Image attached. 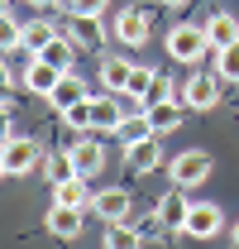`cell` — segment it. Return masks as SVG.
Segmentation results:
<instances>
[{
  "label": "cell",
  "mask_w": 239,
  "mask_h": 249,
  "mask_svg": "<svg viewBox=\"0 0 239 249\" xmlns=\"http://www.w3.org/2000/svg\"><path fill=\"white\" fill-rule=\"evenodd\" d=\"M139 240H144V235H139V230H129L124 220H115V225L105 230V245H110V249H129V245H139Z\"/></svg>",
  "instance_id": "cell-26"
},
{
  "label": "cell",
  "mask_w": 239,
  "mask_h": 249,
  "mask_svg": "<svg viewBox=\"0 0 239 249\" xmlns=\"http://www.w3.org/2000/svg\"><path fill=\"white\" fill-rule=\"evenodd\" d=\"M220 225H225V211H220L215 201H191L187 235H196V240H210V235H220Z\"/></svg>",
  "instance_id": "cell-5"
},
{
  "label": "cell",
  "mask_w": 239,
  "mask_h": 249,
  "mask_svg": "<svg viewBox=\"0 0 239 249\" xmlns=\"http://www.w3.org/2000/svg\"><path fill=\"white\" fill-rule=\"evenodd\" d=\"M149 134H158L149 120V110H139V115H124V124H120V144H139V139H149Z\"/></svg>",
  "instance_id": "cell-23"
},
{
  "label": "cell",
  "mask_w": 239,
  "mask_h": 249,
  "mask_svg": "<svg viewBox=\"0 0 239 249\" xmlns=\"http://www.w3.org/2000/svg\"><path fill=\"white\" fill-rule=\"evenodd\" d=\"M77 53H82V48H77V38H72V34H58L38 58H48L53 67H62V72H72V58H77Z\"/></svg>",
  "instance_id": "cell-20"
},
{
  "label": "cell",
  "mask_w": 239,
  "mask_h": 249,
  "mask_svg": "<svg viewBox=\"0 0 239 249\" xmlns=\"http://www.w3.org/2000/svg\"><path fill=\"white\" fill-rule=\"evenodd\" d=\"M24 5H43V10H48V5H62V0H24Z\"/></svg>",
  "instance_id": "cell-28"
},
{
  "label": "cell",
  "mask_w": 239,
  "mask_h": 249,
  "mask_svg": "<svg viewBox=\"0 0 239 249\" xmlns=\"http://www.w3.org/2000/svg\"><path fill=\"white\" fill-rule=\"evenodd\" d=\"M62 124H67L72 134H86V129H91V96H86V101H77L72 110H62Z\"/></svg>",
  "instance_id": "cell-25"
},
{
  "label": "cell",
  "mask_w": 239,
  "mask_h": 249,
  "mask_svg": "<svg viewBox=\"0 0 239 249\" xmlns=\"http://www.w3.org/2000/svg\"><path fill=\"white\" fill-rule=\"evenodd\" d=\"M105 5H110V0H67V10H72V15H101Z\"/></svg>",
  "instance_id": "cell-27"
},
{
  "label": "cell",
  "mask_w": 239,
  "mask_h": 249,
  "mask_svg": "<svg viewBox=\"0 0 239 249\" xmlns=\"http://www.w3.org/2000/svg\"><path fill=\"white\" fill-rule=\"evenodd\" d=\"M235 245H239V225H235Z\"/></svg>",
  "instance_id": "cell-30"
},
{
  "label": "cell",
  "mask_w": 239,
  "mask_h": 249,
  "mask_svg": "<svg viewBox=\"0 0 239 249\" xmlns=\"http://www.w3.org/2000/svg\"><path fill=\"white\" fill-rule=\"evenodd\" d=\"M206 53H215V48H210L206 24H177V29L168 34V58H172V62H187V67H196Z\"/></svg>",
  "instance_id": "cell-1"
},
{
  "label": "cell",
  "mask_w": 239,
  "mask_h": 249,
  "mask_svg": "<svg viewBox=\"0 0 239 249\" xmlns=\"http://www.w3.org/2000/svg\"><path fill=\"white\" fill-rule=\"evenodd\" d=\"M129 192L124 187H105V192H96V201H91V211L105 220V225H115V220H129Z\"/></svg>",
  "instance_id": "cell-6"
},
{
  "label": "cell",
  "mask_w": 239,
  "mask_h": 249,
  "mask_svg": "<svg viewBox=\"0 0 239 249\" xmlns=\"http://www.w3.org/2000/svg\"><path fill=\"white\" fill-rule=\"evenodd\" d=\"M115 38H120V43H129V48L149 43V15H144V10H120V19H115Z\"/></svg>",
  "instance_id": "cell-11"
},
{
  "label": "cell",
  "mask_w": 239,
  "mask_h": 249,
  "mask_svg": "<svg viewBox=\"0 0 239 249\" xmlns=\"http://www.w3.org/2000/svg\"><path fill=\"white\" fill-rule=\"evenodd\" d=\"M58 77H62V67H53L48 58H38V53H34V62L24 67V77H19V82H24L34 96H48L53 87H58Z\"/></svg>",
  "instance_id": "cell-7"
},
{
  "label": "cell",
  "mask_w": 239,
  "mask_h": 249,
  "mask_svg": "<svg viewBox=\"0 0 239 249\" xmlns=\"http://www.w3.org/2000/svg\"><path fill=\"white\" fill-rule=\"evenodd\" d=\"M67 149H72V158H77V173H82V178H96V173L105 168V149H101L96 139H86V134H82V139H72Z\"/></svg>",
  "instance_id": "cell-13"
},
{
  "label": "cell",
  "mask_w": 239,
  "mask_h": 249,
  "mask_svg": "<svg viewBox=\"0 0 239 249\" xmlns=\"http://www.w3.org/2000/svg\"><path fill=\"white\" fill-rule=\"evenodd\" d=\"M182 192H187V187L168 192V196H158V220H163V230H187V216H191V201H187Z\"/></svg>",
  "instance_id": "cell-8"
},
{
  "label": "cell",
  "mask_w": 239,
  "mask_h": 249,
  "mask_svg": "<svg viewBox=\"0 0 239 249\" xmlns=\"http://www.w3.org/2000/svg\"><path fill=\"white\" fill-rule=\"evenodd\" d=\"M43 101H48V106H53V110L62 115V110H72L77 101H86V87H82V77H77V72H62V77H58V87L43 96Z\"/></svg>",
  "instance_id": "cell-9"
},
{
  "label": "cell",
  "mask_w": 239,
  "mask_h": 249,
  "mask_svg": "<svg viewBox=\"0 0 239 249\" xmlns=\"http://www.w3.org/2000/svg\"><path fill=\"white\" fill-rule=\"evenodd\" d=\"M163 134H149V139H139V144H124V163L134 168V173H153L158 168V158H163V144H158Z\"/></svg>",
  "instance_id": "cell-10"
},
{
  "label": "cell",
  "mask_w": 239,
  "mask_h": 249,
  "mask_svg": "<svg viewBox=\"0 0 239 249\" xmlns=\"http://www.w3.org/2000/svg\"><path fill=\"white\" fill-rule=\"evenodd\" d=\"M182 101H187V110H210V106L220 101V72H215V77H206V72L187 77V82H182Z\"/></svg>",
  "instance_id": "cell-4"
},
{
  "label": "cell",
  "mask_w": 239,
  "mask_h": 249,
  "mask_svg": "<svg viewBox=\"0 0 239 249\" xmlns=\"http://www.w3.org/2000/svg\"><path fill=\"white\" fill-rule=\"evenodd\" d=\"M38 158H43L38 139H29V134H10V129H5V144H0V168H5V178H24V173H34Z\"/></svg>",
  "instance_id": "cell-2"
},
{
  "label": "cell",
  "mask_w": 239,
  "mask_h": 249,
  "mask_svg": "<svg viewBox=\"0 0 239 249\" xmlns=\"http://www.w3.org/2000/svg\"><path fill=\"white\" fill-rule=\"evenodd\" d=\"M91 178H82V173H77V178H67V182H53V201H62V206H82V211H86L91 201H96V192H91Z\"/></svg>",
  "instance_id": "cell-16"
},
{
  "label": "cell",
  "mask_w": 239,
  "mask_h": 249,
  "mask_svg": "<svg viewBox=\"0 0 239 249\" xmlns=\"http://www.w3.org/2000/svg\"><path fill=\"white\" fill-rule=\"evenodd\" d=\"M210 178V154H201V149H187V154L172 158V187H201Z\"/></svg>",
  "instance_id": "cell-3"
},
{
  "label": "cell",
  "mask_w": 239,
  "mask_h": 249,
  "mask_svg": "<svg viewBox=\"0 0 239 249\" xmlns=\"http://www.w3.org/2000/svg\"><path fill=\"white\" fill-rule=\"evenodd\" d=\"M206 34H210V48L239 43V19H235V15H225V10H215V15L206 19Z\"/></svg>",
  "instance_id": "cell-18"
},
{
  "label": "cell",
  "mask_w": 239,
  "mask_h": 249,
  "mask_svg": "<svg viewBox=\"0 0 239 249\" xmlns=\"http://www.w3.org/2000/svg\"><path fill=\"white\" fill-rule=\"evenodd\" d=\"M120 124H124V115H120V101H115V96H91V129H101V134H120Z\"/></svg>",
  "instance_id": "cell-12"
},
{
  "label": "cell",
  "mask_w": 239,
  "mask_h": 249,
  "mask_svg": "<svg viewBox=\"0 0 239 249\" xmlns=\"http://www.w3.org/2000/svg\"><path fill=\"white\" fill-rule=\"evenodd\" d=\"M72 38H77V48L86 53V48H101L105 43V29H101V15H72Z\"/></svg>",
  "instance_id": "cell-17"
},
{
  "label": "cell",
  "mask_w": 239,
  "mask_h": 249,
  "mask_svg": "<svg viewBox=\"0 0 239 249\" xmlns=\"http://www.w3.org/2000/svg\"><path fill=\"white\" fill-rule=\"evenodd\" d=\"M58 34L62 29H58V24H48V19H29V24H24V53H43Z\"/></svg>",
  "instance_id": "cell-21"
},
{
  "label": "cell",
  "mask_w": 239,
  "mask_h": 249,
  "mask_svg": "<svg viewBox=\"0 0 239 249\" xmlns=\"http://www.w3.org/2000/svg\"><path fill=\"white\" fill-rule=\"evenodd\" d=\"M215 72H220V82H239V43L215 48Z\"/></svg>",
  "instance_id": "cell-24"
},
{
  "label": "cell",
  "mask_w": 239,
  "mask_h": 249,
  "mask_svg": "<svg viewBox=\"0 0 239 249\" xmlns=\"http://www.w3.org/2000/svg\"><path fill=\"white\" fill-rule=\"evenodd\" d=\"M158 5H168V10H172V5H187V0H158Z\"/></svg>",
  "instance_id": "cell-29"
},
{
  "label": "cell",
  "mask_w": 239,
  "mask_h": 249,
  "mask_svg": "<svg viewBox=\"0 0 239 249\" xmlns=\"http://www.w3.org/2000/svg\"><path fill=\"white\" fill-rule=\"evenodd\" d=\"M129 77H134V62H124V58H105L101 62V82H105V91H129Z\"/></svg>",
  "instance_id": "cell-19"
},
{
  "label": "cell",
  "mask_w": 239,
  "mask_h": 249,
  "mask_svg": "<svg viewBox=\"0 0 239 249\" xmlns=\"http://www.w3.org/2000/svg\"><path fill=\"white\" fill-rule=\"evenodd\" d=\"M48 235L77 240V235H82V206H62V201H53V211H48Z\"/></svg>",
  "instance_id": "cell-14"
},
{
  "label": "cell",
  "mask_w": 239,
  "mask_h": 249,
  "mask_svg": "<svg viewBox=\"0 0 239 249\" xmlns=\"http://www.w3.org/2000/svg\"><path fill=\"white\" fill-rule=\"evenodd\" d=\"M149 110V120H153V129L158 134H172L182 124V110H187V101H177V96H168V101H153V106H144Z\"/></svg>",
  "instance_id": "cell-15"
},
{
  "label": "cell",
  "mask_w": 239,
  "mask_h": 249,
  "mask_svg": "<svg viewBox=\"0 0 239 249\" xmlns=\"http://www.w3.org/2000/svg\"><path fill=\"white\" fill-rule=\"evenodd\" d=\"M43 173H48V182H67V178H77V158H72V149L48 154V158H43Z\"/></svg>",
  "instance_id": "cell-22"
}]
</instances>
